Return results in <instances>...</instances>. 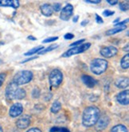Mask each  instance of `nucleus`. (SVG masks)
Returning a JSON list of instances; mask_svg holds the SVG:
<instances>
[{"label":"nucleus","instance_id":"4","mask_svg":"<svg viewBox=\"0 0 129 132\" xmlns=\"http://www.w3.org/2000/svg\"><path fill=\"white\" fill-rule=\"evenodd\" d=\"M33 78V73L30 71L28 70H24L18 72L15 74L14 77V81L18 85H22V84L29 83L31 81Z\"/></svg>","mask_w":129,"mask_h":132},{"label":"nucleus","instance_id":"21","mask_svg":"<svg viewBox=\"0 0 129 132\" xmlns=\"http://www.w3.org/2000/svg\"><path fill=\"white\" fill-rule=\"evenodd\" d=\"M44 49L43 46H38V47H35V48L30 50V51H28L27 53H25L26 56H30V55H33L34 53H39L41 50H42Z\"/></svg>","mask_w":129,"mask_h":132},{"label":"nucleus","instance_id":"19","mask_svg":"<svg viewBox=\"0 0 129 132\" xmlns=\"http://www.w3.org/2000/svg\"><path fill=\"white\" fill-rule=\"evenodd\" d=\"M111 132H127V129L125 126L122 124H119L115 126L112 130Z\"/></svg>","mask_w":129,"mask_h":132},{"label":"nucleus","instance_id":"28","mask_svg":"<svg viewBox=\"0 0 129 132\" xmlns=\"http://www.w3.org/2000/svg\"><path fill=\"white\" fill-rule=\"evenodd\" d=\"M115 12L114 11H109V10H106L103 12V14L105 16V17H109V16H112V14H114Z\"/></svg>","mask_w":129,"mask_h":132},{"label":"nucleus","instance_id":"8","mask_svg":"<svg viewBox=\"0 0 129 132\" xmlns=\"http://www.w3.org/2000/svg\"><path fill=\"white\" fill-rule=\"evenodd\" d=\"M30 116L28 115H24L17 120L16 125L19 129H26L30 126Z\"/></svg>","mask_w":129,"mask_h":132},{"label":"nucleus","instance_id":"7","mask_svg":"<svg viewBox=\"0 0 129 132\" xmlns=\"http://www.w3.org/2000/svg\"><path fill=\"white\" fill-rule=\"evenodd\" d=\"M72 12H73V6L71 4H68L61 10L60 18L63 21H68L72 15Z\"/></svg>","mask_w":129,"mask_h":132},{"label":"nucleus","instance_id":"30","mask_svg":"<svg viewBox=\"0 0 129 132\" xmlns=\"http://www.w3.org/2000/svg\"><path fill=\"white\" fill-rule=\"evenodd\" d=\"M5 78H6V74L5 73H0V87L2 86L3 81L5 80Z\"/></svg>","mask_w":129,"mask_h":132},{"label":"nucleus","instance_id":"9","mask_svg":"<svg viewBox=\"0 0 129 132\" xmlns=\"http://www.w3.org/2000/svg\"><path fill=\"white\" fill-rule=\"evenodd\" d=\"M110 119L107 116H103L99 117L98 120L96 122V130H104L109 124Z\"/></svg>","mask_w":129,"mask_h":132},{"label":"nucleus","instance_id":"33","mask_svg":"<svg viewBox=\"0 0 129 132\" xmlns=\"http://www.w3.org/2000/svg\"><path fill=\"white\" fill-rule=\"evenodd\" d=\"M87 3H94V4H97L99 3L101 0H85Z\"/></svg>","mask_w":129,"mask_h":132},{"label":"nucleus","instance_id":"31","mask_svg":"<svg viewBox=\"0 0 129 132\" xmlns=\"http://www.w3.org/2000/svg\"><path fill=\"white\" fill-rule=\"evenodd\" d=\"M64 38L66 39H68V40H69V39H72L73 37H74V35L73 34H70V33H69V34H66V35H64Z\"/></svg>","mask_w":129,"mask_h":132},{"label":"nucleus","instance_id":"14","mask_svg":"<svg viewBox=\"0 0 129 132\" xmlns=\"http://www.w3.org/2000/svg\"><path fill=\"white\" fill-rule=\"evenodd\" d=\"M81 80H82L83 83L88 88H93L97 83V81L94 78H93L90 76H88V75H84V76H82Z\"/></svg>","mask_w":129,"mask_h":132},{"label":"nucleus","instance_id":"27","mask_svg":"<svg viewBox=\"0 0 129 132\" xmlns=\"http://www.w3.org/2000/svg\"><path fill=\"white\" fill-rule=\"evenodd\" d=\"M58 39V37H49V38H46V39H45L42 42L43 43H49V42H52L53 41H56Z\"/></svg>","mask_w":129,"mask_h":132},{"label":"nucleus","instance_id":"37","mask_svg":"<svg viewBox=\"0 0 129 132\" xmlns=\"http://www.w3.org/2000/svg\"><path fill=\"white\" fill-rule=\"evenodd\" d=\"M28 39L32 40V41H35V40H36V37H33V36H29V37H28Z\"/></svg>","mask_w":129,"mask_h":132},{"label":"nucleus","instance_id":"29","mask_svg":"<svg viewBox=\"0 0 129 132\" xmlns=\"http://www.w3.org/2000/svg\"><path fill=\"white\" fill-rule=\"evenodd\" d=\"M85 41V39H80V40H78L77 42H75L72 43V44L70 45V46H77V45H79L82 44V43L84 42Z\"/></svg>","mask_w":129,"mask_h":132},{"label":"nucleus","instance_id":"23","mask_svg":"<svg viewBox=\"0 0 129 132\" xmlns=\"http://www.w3.org/2000/svg\"><path fill=\"white\" fill-rule=\"evenodd\" d=\"M50 132H69V129L66 127H53L50 130Z\"/></svg>","mask_w":129,"mask_h":132},{"label":"nucleus","instance_id":"15","mask_svg":"<svg viewBox=\"0 0 129 132\" xmlns=\"http://www.w3.org/2000/svg\"><path fill=\"white\" fill-rule=\"evenodd\" d=\"M129 84V80L127 78L125 77H120L116 79V80L115 81V84L116 86L119 88H125L128 86Z\"/></svg>","mask_w":129,"mask_h":132},{"label":"nucleus","instance_id":"17","mask_svg":"<svg viewBox=\"0 0 129 132\" xmlns=\"http://www.w3.org/2000/svg\"><path fill=\"white\" fill-rule=\"evenodd\" d=\"M126 29V26L125 25H123V26H116L115 28H112V29L109 30L106 32V35L108 36H110V35H113L115 34H117L119 32H121L123 30H124Z\"/></svg>","mask_w":129,"mask_h":132},{"label":"nucleus","instance_id":"36","mask_svg":"<svg viewBox=\"0 0 129 132\" xmlns=\"http://www.w3.org/2000/svg\"><path fill=\"white\" fill-rule=\"evenodd\" d=\"M88 20H85V21H83L82 22H81V26H85V25H87L88 24Z\"/></svg>","mask_w":129,"mask_h":132},{"label":"nucleus","instance_id":"22","mask_svg":"<svg viewBox=\"0 0 129 132\" xmlns=\"http://www.w3.org/2000/svg\"><path fill=\"white\" fill-rule=\"evenodd\" d=\"M58 46V45H50V46L48 47V48L45 49V50L43 49L42 50H41L38 53H39V54H44V53H47V52H50V51H52V50H53L56 49Z\"/></svg>","mask_w":129,"mask_h":132},{"label":"nucleus","instance_id":"25","mask_svg":"<svg viewBox=\"0 0 129 132\" xmlns=\"http://www.w3.org/2000/svg\"><path fill=\"white\" fill-rule=\"evenodd\" d=\"M52 8H53V10L54 11L58 12V11H59L61 10V3H54V4L52 6Z\"/></svg>","mask_w":129,"mask_h":132},{"label":"nucleus","instance_id":"13","mask_svg":"<svg viewBox=\"0 0 129 132\" xmlns=\"http://www.w3.org/2000/svg\"><path fill=\"white\" fill-rule=\"evenodd\" d=\"M19 5V0H0V6H11L17 9Z\"/></svg>","mask_w":129,"mask_h":132},{"label":"nucleus","instance_id":"35","mask_svg":"<svg viewBox=\"0 0 129 132\" xmlns=\"http://www.w3.org/2000/svg\"><path fill=\"white\" fill-rule=\"evenodd\" d=\"M27 132H42V131L38 128H31L29 130H27Z\"/></svg>","mask_w":129,"mask_h":132},{"label":"nucleus","instance_id":"10","mask_svg":"<svg viewBox=\"0 0 129 132\" xmlns=\"http://www.w3.org/2000/svg\"><path fill=\"white\" fill-rule=\"evenodd\" d=\"M100 54L106 58H110L112 57L117 53V49L116 47L113 46H108V47H104L100 50Z\"/></svg>","mask_w":129,"mask_h":132},{"label":"nucleus","instance_id":"12","mask_svg":"<svg viewBox=\"0 0 129 132\" xmlns=\"http://www.w3.org/2000/svg\"><path fill=\"white\" fill-rule=\"evenodd\" d=\"M116 100L122 105H128L129 103V91L125 90L119 92L116 96Z\"/></svg>","mask_w":129,"mask_h":132},{"label":"nucleus","instance_id":"24","mask_svg":"<svg viewBox=\"0 0 129 132\" xmlns=\"http://www.w3.org/2000/svg\"><path fill=\"white\" fill-rule=\"evenodd\" d=\"M119 8H120V10L123 11H126L128 10V3H119Z\"/></svg>","mask_w":129,"mask_h":132},{"label":"nucleus","instance_id":"16","mask_svg":"<svg viewBox=\"0 0 129 132\" xmlns=\"http://www.w3.org/2000/svg\"><path fill=\"white\" fill-rule=\"evenodd\" d=\"M41 11L42 14L46 17H50L53 14V10L52 8V6L49 4H44L41 6Z\"/></svg>","mask_w":129,"mask_h":132},{"label":"nucleus","instance_id":"32","mask_svg":"<svg viewBox=\"0 0 129 132\" xmlns=\"http://www.w3.org/2000/svg\"><path fill=\"white\" fill-rule=\"evenodd\" d=\"M106 1L110 4V5H116V4H117L118 3V2H119V0H106Z\"/></svg>","mask_w":129,"mask_h":132},{"label":"nucleus","instance_id":"11","mask_svg":"<svg viewBox=\"0 0 129 132\" xmlns=\"http://www.w3.org/2000/svg\"><path fill=\"white\" fill-rule=\"evenodd\" d=\"M22 111H23L22 105L19 103H14V105H12V107L10 109V111H9V114H10V116L12 118H15L19 116L22 113Z\"/></svg>","mask_w":129,"mask_h":132},{"label":"nucleus","instance_id":"1","mask_svg":"<svg viewBox=\"0 0 129 132\" xmlns=\"http://www.w3.org/2000/svg\"><path fill=\"white\" fill-rule=\"evenodd\" d=\"M100 117V110L94 106L88 107L85 109L83 113L82 122L85 127H92L96 124Z\"/></svg>","mask_w":129,"mask_h":132},{"label":"nucleus","instance_id":"6","mask_svg":"<svg viewBox=\"0 0 129 132\" xmlns=\"http://www.w3.org/2000/svg\"><path fill=\"white\" fill-rule=\"evenodd\" d=\"M90 46H91L90 43H86V44H84V45H80L75 46V47H73V48L69 50L67 52L64 53L62 55V56H64V57H68V56H71L72 55H76V54L81 53L83 52L86 51Z\"/></svg>","mask_w":129,"mask_h":132},{"label":"nucleus","instance_id":"38","mask_svg":"<svg viewBox=\"0 0 129 132\" xmlns=\"http://www.w3.org/2000/svg\"><path fill=\"white\" fill-rule=\"evenodd\" d=\"M78 16L77 15H76L75 16V18H73V22H77V20H78Z\"/></svg>","mask_w":129,"mask_h":132},{"label":"nucleus","instance_id":"26","mask_svg":"<svg viewBox=\"0 0 129 132\" xmlns=\"http://www.w3.org/2000/svg\"><path fill=\"white\" fill-rule=\"evenodd\" d=\"M32 96L35 99L38 98L40 96V90L38 88H34L32 92Z\"/></svg>","mask_w":129,"mask_h":132},{"label":"nucleus","instance_id":"34","mask_svg":"<svg viewBox=\"0 0 129 132\" xmlns=\"http://www.w3.org/2000/svg\"><path fill=\"white\" fill-rule=\"evenodd\" d=\"M96 22L97 23H103V20H102V18H101L99 15L96 14Z\"/></svg>","mask_w":129,"mask_h":132},{"label":"nucleus","instance_id":"20","mask_svg":"<svg viewBox=\"0 0 129 132\" xmlns=\"http://www.w3.org/2000/svg\"><path fill=\"white\" fill-rule=\"evenodd\" d=\"M61 109V103L59 101H55L51 107V111L53 113H58Z\"/></svg>","mask_w":129,"mask_h":132},{"label":"nucleus","instance_id":"3","mask_svg":"<svg viewBox=\"0 0 129 132\" xmlns=\"http://www.w3.org/2000/svg\"><path fill=\"white\" fill-rule=\"evenodd\" d=\"M108 68V61L104 59H95L91 62V71L96 75H100Z\"/></svg>","mask_w":129,"mask_h":132},{"label":"nucleus","instance_id":"39","mask_svg":"<svg viewBox=\"0 0 129 132\" xmlns=\"http://www.w3.org/2000/svg\"><path fill=\"white\" fill-rule=\"evenodd\" d=\"M126 50V51H127V52L128 51V45H126V48H124V50Z\"/></svg>","mask_w":129,"mask_h":132},{"label":"nucleus","instance_id":"2","mask_svg":"<svg viewBox=\"0 0 129 132\" xmlns=\"http://www.w3.org/2000/svg\"><path fill=\"white\" fill-rule=\"evenodd\" d=\"M6 96L9 100H22L26 97V91L18 87L17 84L11 82L6 88Z\"/></svg>","mask_w":129,"mask_h":132},{"label":"nucleus","instance_id":"18","mask_svg":"<svg viewBox=\"0 0 129 132\" xmlns=\"http://www.w3.org/2000/svg\"><path fill=\"white\" fill-rule=\"evenodd\" d=\"M120 64H121V67L124 69H128V67H129V54L125 55L124 57L122 58Z\"/></svg>","mask_w":129,"mask_h":132},{"label":"nucleus","instance_id":"41","mask_svg":"<svg viewBox=\"0 0 129 132\" xmlns=\"http://www.w3.org/2000/svg\"><path fill=\"white\" fill-rule=\"evenodd\" d=\"M0 132H3V128H2L1 126H0Z\"/></svg>","mask_w":129,"mask_h":132},{"label":"nucleus","instance_id":"40","mask_svg":"<svg viewBox=\"0 0 129 132\" xmlns=\"http://www.w3.org/2000/svg\"><path fill=\"white\" fill-rule=\"evenodd\" d=\"M119 20V18H117V19H116V20L114 21V23H115V24H116V23H117Z\"/></svg>","mask_w":129,"mask_h":132},{"label":"nucleus","instance_id":"5","mask_svg":"<svg viewBox=\"0 0 129 132\" xmlns=\"http://www.w3.org/2000/svg\"><path fill=\"white\" fill-rule=\"evenodd\" d=\"M49 80H50V85L52 87H54V88L58 87L63 80L62 72L58 69H53L50 74Z\"/></svg>","mask_w":129,"mask_h":132}]
</instances>
